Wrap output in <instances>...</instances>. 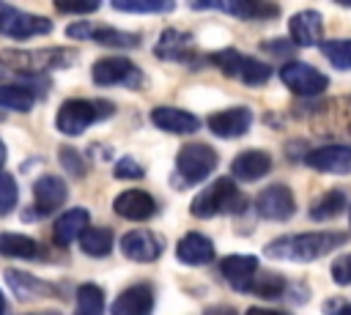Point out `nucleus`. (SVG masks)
<instances>
[{"label": "nucleus", "mask_w": 351, "mask_h": 315, "mask_svg": "<svg viewBox=\"0 0 351 315\" xmlns=\"http://www.w3.org/2000/svg\"><path fill=\"white\" fill-rule=\"evenodd\" d=\"M348 236L343 230H313V233H293V236H280L271 244H266L263 255L274 260H288V263H310L332 249L343 247Z\"/></svg>", "instance_id": "obj_1"}, {"label": "nucleus", "mask_w": 351, "mask_h": 315, "mask_svg": "<svg viewBox=\"0 0 351 315\" xmlns=\"http://www.w3.org/2000/svg\"><path fill=\"white\" fill-rule=\"evenodd\" d=\"M244 208H247V200L236 189L233 178H217L211 186H206L189 203V211L200 219H208V216H217V214H241Z\"/></svg>", "instance_id": "obj_2"}, {"label": "nucleus", "mask_w": 351, "mask_h": 315, "mask_svg": "<svg viewBox=\"0 0 351 315\" xmlns=\"http://www.w3.org/2000/svg\"><path fill=\"white\" fill-rule=\"evenodd\" d=\"M112 104L110 101H90V99H66L58 110V131L60 134H69V137H77L82 134L90 123L96 121H104L112 115Z\"/></svg>", "instance_id": "obj_3"}, {"label": "nucleus", "mask_w": 351, "mask_h": 315, "mask_svg": "<svg viewBox=\"0 0 351 315\" xmlns=\"http://www.w3.org/2000/svg\"><path fill=\"white\" fill-rule=\"evenodd\" d=\"M219 156L211 145L206 142H189L178 151L176 156V175H173V186L184 189V186H192L203 178H208L217 167Z\"/></svg>", "instance_id": "obj_4"}, {"label": "nucleus", "mask_w": 351, "mask_h": 315, "mask_svg": "<svg viewBox=\"0 0 351 315\" xmlns=\"http://www.w3.org/2000/svg\"><path fill=\"white\" fill-rule=\"evenodd\" d=\"M8 71L38 74L44 68H66L74 60V52L66 49H38V52H5L0 58Z\"/></svg>", "instance_id": "obj_5"}, {"label": "nucleus", "mask_w": 351, "mask_h": 315, "mask_svg": "<svg viewBox=\"0 0 351 315\" xmlns=\"http://www.w3.org/2000/svg\"><path fill=\"white\" fill-rule=\"evenodd\" d=\"M280 79L288 90L296 96H318L329 88V77L321 74L315 66L302 63V60H288L280 66Z\"/></svg>", "instance_id": "obj_6"}, {"label": "nucleus", "mask_w": 351, "mask_h": 315, "mask_svg": "<svg viewBox=\"0 0 351 315\" xmlns=\"http://www.w3.org/2000/svg\"><path fill=\"white\" fill-rule=\"evenodd\" d=\"M69 197V189H66V181L58 178V175H41L36 184H33V203L36 208H25V222H36L38 216L44 214H52L55 208H60Z\"/></svg>", "instance_id": "obj_7"}, {"label": "nucleus", "mask_w": 351, "mask_h": 315, "mask_svg": "<svg viewBox=\"0 0 351 315\" xmlns=\"http://www.w3.org/2000/svg\"><path fill=\"white\" fill-rule=\"evenodd\" d=\"M52 30V22L47 16H33L11 5H0V33L8 38H33Z\"/></svg>", "instance_id": "obj_8"}, {"label": "nucleus", "mask_w": 351, "mask_h": 315, "mask_svg": "<svg viewBox=\"0 0 351 315\" xmlns=\"http://www.w3.org/2000/svg\"><path fill=\"white\" fill-rule=\"evenodd\" d=\"M90 77L96 85H129V88H140L143 74L134 68L132 60L126 58H101L93 63Z\"/></svg>", "instance_id": "obj_9"}, {"label": "nucleus", "mask_w": 351, "mask_h": 315, "mask_svg": "<svg viewBox=\"0 0 351 315\" xmlns=\"http://www.w3.org/2000/svg\"><path fill=\"white\" fill-rule=\"evenodd\" d=\"M162 249H165V244L154 230L137 227V230H129L121 236V252H123V257H129L134 263H151L162 255Z\"/></svg>", "instance_id": "obj_10"}, {"label": "nucleus", "mask_w": 351, "mask_h": 315, "mask_svg": "<svg viewBox=\"0 0 351 315\" xmlns=\"http://www.w3.org/2000/svg\"><path fill=\"white\" fill-rule=\"evenodd\" d=\"M255 208L263 219H271V222H282L288 219L293 211H296V200H293V192L285 186V184H271L266 186L258 200H255Z\"/></svg>", "instance_id": "obj_11"}, {"label": "nucleus", "mask_w": 351, "mask_h": 315, "mask_svg": "<svg viewBox=\"0 0 351 315\" xmlns=\"http://www.w3.org/2000/svg\"><path fill=\"white\" fill-rule=\"evenodd\" d=\"M304 164L318 173L348 175L351 173V145H321L304 153Z\"/></svg>", "instance_id": "obj_12"}, {"label": "nucleus", "mask_w": 351, "mask_h": 315, "mask_svg": "<svg viewBox=\"0 0 351 315\" xmlns=\"http://www.w3.org/2000/svg\"><path fill=\"white\" fill-rule=\"evenodd\" d=\"M192 44H195V41H192L189 33L176 30V27H167V30L159 36L154 52H156V58H162V60H178V63H189V66L195 68V63H197L200 58H195V47H192Z\"/></svg>", "instance_id": "obj_13"}, {"label": "nucleus", "mask_w": 351, "mask_h": 315, "mask_svg": "<svg viewBox=\"0 0 351 315\" xmlns=\"http://www.w3.org/2000/svg\"><path fill=\"white\" fill-rule=\"evenodd\" d=\"M208 129L211 134L222 137V140H233V137H241L250 131L252 126V112L247 107H230V110H219V112H211L208 115Z\"/></svg>", "instance_id": "obj_14"}, {"label": "nucleus", "mask_w": 351, "mask_h": 315, "mask_svg": "<svg viewBox=\"0 0 351 315\" xmlns=\"http://www.w3.org/2000/svg\"><path fill=\"white\" fill-rule=\"evenodd\" d=\"M219 271H222V277L230 282L233 290L250 293L252 279H255V274H258L261 268H258V257H255V255H228V257L219 260Z\"/></svg>", "instance_id": "obj_15"}, {"label": "nucleus", "mask_w": 351, "mask_h": 315, "mask_svg": "<svg viewBox=\"0 0 351 315\" xmlns=\"http://www.w3.org/2000/svg\"><path fill=\"white\" fill-rule=\"evenodd\" d=\"M112 315H151L154 312V288L140 282L118 293V299L110 307Z\"/></svg>", "instance_id": "obj_16"}, {"label": "nucleus", "mask_w": 351, "mask_h": 315, "mask_svg": "<svg viewBox=\"0 0 351 315\" xmlns=\"http://www.w3.org/2000/svg\"><path fill=\"white\" fill-rule=\"evenodd\" d=\"M195 11L203 8H217V11H228L239 19H271L280 14V8L274 3H261V0H230V3H192Z\"/></svg>", "instance_id": "obj_17"}, {"label": "nucleus", "mask_w": 351, "mask_h": 315, "mask_svg": "<svg viewBox=\"0 0 351 315\" xmlns=\"http://www.w3.org/2000/svg\"><path fill=\"white\" fill-rule=\"evenodd\" d=\"M151 123L170 134H192L200 129V118L186 110H178V107H154Z\"/></svg>", "instance_id": "obj_18"}, {"label": "nucleus", "mask_w": 351, "mask_h": 315, "mask_svg": "<svg viewBox=\"0 0 351 315\" xmlns=\"http://www.w3.org/2000/svg\"><path fill=\"white\" fill-rule=\"evenodd\" d=\"M288 30H291V38L296 47H315V44H321V36H324V19L318 11L307 8V11H299L291 16Z\"/></svg>", "instance_id": "obj_19"}, {"label": "nucleus", "mask_w": 351, "mask_h": 315, "mask_svg": "<svg viewBox=\"0 0 351 315\" xmlns=\"http://www.w3.org/2000/svg\"><path fill=\"white\" fill-rule=\"evenodd\" d=\"M112 211L123 219L140 222V219H148L156 211V200L143 189H126L112 200Z\"/></svg>", "instance_id": "obj_20"}, {"label": "nucleus", "mask_w": 351, "mask_h": 315, "mask_svg": "<svg viewBox=\"0 0 351 315\" xmlns=\"http://www.w3.org/2000/svg\"><path fill=\"white\" fill-rule=\"evenodd\" d=\"M271 170V156L266 151H258V148H250V151H241L233 162H230V175L236 181H258L261 175H266Z\"/></svg>", "instance_id": "obj_21"}, {"label": "nucleus", "mask_w": 351, "mask_h": 315, "mask_svg": "<svg viewBox=\"0 0 351 315\" xmlns=\"http://www.w3.org/2000/svg\"><path fill=\"white\" fill-rule=\"evenodd\" d=\"M176 255H178V260L184 266H206V263L214 260L217 252H214V244H211L208 236H203V233H186L178 241Z\"/></svg>", "instance_id": "obj_22"}, {"label": "nucleus", "mask_w": 351, "mask_h": 315, "mask_svg": "<svg viewBox=\"0 0 351 315\" xmlns=\"http://www.w3.org/2000/svg\"><path fill=\"white\" fill-rule=\"evenodd\" d=\"M88 219L90 214L85 208H69L66 214H60L55 219V227H52V238L60 244V247H69L71 241H77L82 236V230L88 227Z\"/></svg>", "instance_id": "obj_23"}, {"label": "nucleus", "mask_w": 351, "mask_h": 315, "mask_svg": "<svg viewBox=\"0 0 351 315\" xmlns=\"http://www.w3.org/2000/svg\"><path fill=\"white\" fill-rule=\"evenodd\" d=\"M80 241V249L90 257H104L112 252V244H115V236L110 227H85L82 236L77 238Z\"/></svg>", "instance_id": "obj_24"}, {"label": "nucleus", "mask_w": 351, "mask_h": 315, "mask_svg": "<svg viewBox=\"0 0 351 315\" xmlns=\"http://www.w3.org/2000/svg\"><path fill=\"white\" fill-rule=\"evenodd\" d=\"M5 279L11 282L14 293L22 296V299H30V296H52L55 293L52 285L41 282V279H36L30 274H22V271H5Z\"/></svg>", "instance_id": "obj_25"}, {"label": "nucleus", "mask_w": 351, "mask_h": 315, "mask_svg": "<svg viewBox=\"0 0 351 315\" xmlns=\"http://www.w3.org/2000/svg\"><path fill=\"white\" fill-rule=\"evenodd\" d=\"M33 104H36L33 90L22 88V85L0 82V107L14 110V112H30V110H33Z\"/></svg>", "instance_id": "obj_26"}, {"label": "nucleus", "mask_w": 351, "mask_h": 315, "mask_svg": "<svg viewBox=\"0 0 351 315\" xmlns=\"http://www.w3.org/2000/svg\"><path fill=\"white\" fill-rule=\"evenodd\" d=\"M0 255L5 257H36L38 244L22 233H0Z\"/></svg>", "instance_id": "obj_27"}, {"label": "nucleus", "mask_w": 351, "mask_h": 315, "mask_svg": "<svg viewBox=\"0 0 351 315\" xmlns=\"http://www.w3.org/2000/svg\"><path fill=\"white\" fill-rule=\"evenodd\" d=\"M77 315H104V290L93 282L80 285L77 290Z\"/></svg>", "instance_id": "obj_28"}, {"label": "nucleus", "mask_w": 351, "mask_h": 315, "mask_svg": "<svg viewBox=\"0 0 351 315\" xmlns=\"http://www.w3.org/2000/svg\"><path fill=\"white\" fill-rule=\"evenodd\" d=\"M346 205H348L346 194H343L340 189H332V192H324V194L310 205V216H313V219H329V216H337Z\"/></svg>", "instance_id": "obj_29"}, {"label": "nucleus", "mask_w": 351, "mask_h": 315, "mask_svg": "<svg viewBox=\"0 0 351 315\" xmlns=\"http://www.w3.org/2000/svg\"><path fill=\"white\" fill-rule=\"evenodd\" d=\"M321 52L335 68L340 71L351 68V38H329L321 44Z\"/></svg>", "instance_id": "obj_30"}, {"label": "nucleus", "mask_w": 351, "mask_h": 315, "mask_svg": "<svg viewBox=\"0 0 351 315\" xmlns=\"http://www.w3.org/2000/svg\"><path fill=\"white\" fill-rule=\"evenodd\" d=\"M90 38L99 41L101 47H137L140 44L137 33H126V30H115V27H93Z\"/></svg>", "instance_id": "obj_31"}, {"label": "nucleus", "mask_w": 351, "mask_h": 315, "mask_svg": "<svg viewBox=\"0 0 351 315\" xmlns=\"http://www.w3.org/2000/svg\"><path fill=\"white\" fill-rule=\"evenodd\" d=\"M282 290H285V279L280 274H274V271H263V274L258 271L255 279H252V288H250V293H258L263 299L282 296Z\"/></svg>", "instance_id": "obj_32"}, {"label": "nucleus", "mask_w": 351, "mask_h": 315, "mask_svg": "<svg viewBox=\"0 0 351 315\" xmlns=\"http://www.w3.org/2000/svg\"><path fill=\"white\" fill-rule=\"evenodd\" d=\"M269 77H271V68L263 63V60H255V58H250V55H244V63H241V71H239V77L236 79H241L244 85H263V82H269Z\"/></svg>", "instance_id": "obj_33"}, {"label": "nucleus", "mask_w": 351, "mask_h": 315, "mask_svg": "<svg viewBox=\"0 0 351 315\" xmlns=\"http://www.w3.org/2000/svg\"><path fill=\"white\" fill-rule=\"evenodd\" d=\"M115 11H129V14H165L173 11L176 3H162V0H115L112 3Z\"/></svg>", "instance_id": "obj_34"}, {"label": "nucleus", "mask_w": 351, "mask_h": 315, "mask_svg": "<svg viewBox=\"0 0 351 315\" xmlns=\"http://www.w3.org/2000/svg\"><path fill=\"white\" fill-rule=\"evenodd\" d=\"M16 205V181L8 173H0V216L11 214V208Z\"/></svg>", "instance_id": "obj_35"}, {"label": "nucleus", "mask_w": 351, "mask_h": 315, "mask_svg": "<svg viewBox=\"0 0 351 315\" xmlns=\"http://www.w3.org/2000/svg\"><path fill=\"white\" fill-rule=\"evenodd\" d=\"M60 164L71 173V175H85V162H82V156L74 151V148H60Z\"/></svg>", "instance_id": "obj_36"}, {"label": "nucleus", "mask_w": 351, "mask_h": 315, "mask_svg": "<svg viewBox=\"0 0 351 315\" xmlns=\"http://www.w3.org/2000/svg\"><path fill=\"white\" fill-rule=\"evenodd\" d=\"M145 170L132 159V156H123L118 164H115V178H123V181H134V178H143Z\"/></svg>", "instance_id": "obj_37"}, {"label": "nucleus", "mask_w": 351, "mask_h": 315, "mask_svg": "<svg viewBox=\"0 0 351 315\" xmlns=\"http://www.w3.org/2000/svg\"><path fill=\"white\" fill-rule=\"evenodd\" d=\"M332 279L337 285H351V255H340L332 263Z\"/></svg>", "instance_id": "obj_38"}, {"label": "nucleus", "mask_w": 351, "mask_h": 315, "mask_svg": "<svg viewBox=\"0 0 351 315\" xmlns=\"http://www.w3.org/2000/svg\"><path fill=\"white\" fill-rule=\"evenodd\" d=\"M55 8L60 14H93L99 11V3H58Z\"/></svg>", "instance_id": "obj_39"}, {"label": "nucleus", "mask_w": 351, "mask_h": 315, "mask_svg": "<svg viewBox=\"0 0 351 315\" xmlns=\"http://www.w3.org/2000/svg\"><path fill=\"white\" fill-rule=\"evenodd\" d=\"M93 33V25L90 22H77V25H69L66 27V36L69 38H90Z\"/></svg>", "instance_id": "obj_40"}, {"label": "nucleus", "mask_w": 351, "mask_h": 315, "mask_svg": "<svg viewBox=\"0 0 351 315\" xmlns=\"http://www.w3.org/2000/svg\"><path fill=\"white\" fill-rule=\"evenodd\" d=\"M326 315H351V301H326Z\"/></svg>", "instance_id": "obj_41"}, {"label": "nucleus", "mask_w": 351, "mask_h": 315, "mask_svg": "<svg viewBox=\"0 0 351 315\" xmlns=\"http://www.w3.org/2000/svg\"><path fill=\"white\" fill-rule=\"evenodd\" d=\"M261 49H269V52H274V55H282V52L288 55V52H291L288 41H280V38H277V41H266V44H261Z\"/></svg>", "instance_id": "obj_42"}, {"label": "nucleus", "mask_w": 351, "mask_h": 315, "mask_svg": "<svg viewBox=\"0 0 351 315\" xmlns=\"http://www.w3.org/2000/svg\"><path fill=\"white\" fill-rule=\"evenodd\" d=\"M203 315H239L233 307H225V304H219V307H208Z\"/></svg>", "instance_id": "obj_43"}, {"label": "nucleus", "mask_w": 351, "mask_h": 315, "mask_svg": "<svg viewBox=\"0 0 351 315\" xmlns=\"http://www.w3.org/2000/svg\"><path fill=\"white\" fill-rule=\"evenodd\" d=\"M244 315H288V312H280V310H266V307H250Z\"/></svg>", "instance_id": "obj_44"}, {"label": "nucleus", "mask_w": 351, "mask_h": 315, "mask_svg": "<svg viewBox=\"0 0 351 315\" xmlns=\"http://www.w3.org/2000/svg\"><path fill=\"white\" fill-rule=\"evenodd\" d=\"M3 164H5V142L0 140V167H3Z\"/></svg>", "instance_id": "obj_45"}, {"label": "nucleus", "mask_w": 351, "mask_h": 315, "mask_svg": "<svg viewBox=\"0 0 351 315\" xmlns=\"http://www.w3.org/2000/svg\"><path fill=\"white\" fill-rule=\"evenodd\" d=\"M5 74H11V71H8V68H5V63L0 60V77H5Z\"/></svg>", "instance_id": "obj_46"}, {"label": "nucleus", "mask_w": 351, "mask_h": 315, "mask_svg": "<svg viewBox=\"0 0 351 315\" xmlns=\"http://www.w3.org/2000/svg\"><path fill=\"white\" fill-rule=\"evenodd\" d=\"M3 312H5V296L0 293V315H3Z\"/></svg>", "instance_id": "obj_47"}, {"label": "nucleus", "mask_w": 351, "mask_h": 315, "mask_svg": "<svg viewBox=\"0 0 351 315\" xmlns=\"http://www.w3.org/2000/svg\"><path fill=\"white\" fill-rule=\"evenodd\" d=\"M348 222H351V208H348Z\"/></svg>", "instance_id": "obj_48"}]
</instances>
